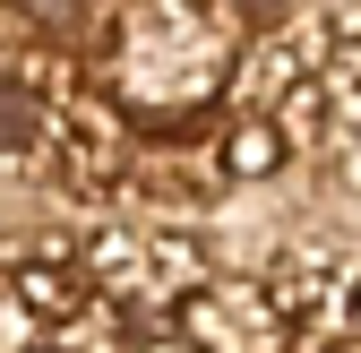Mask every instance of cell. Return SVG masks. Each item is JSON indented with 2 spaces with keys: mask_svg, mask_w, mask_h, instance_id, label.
<instances>
[{
  "mask_svg": "<svg viewBox=\"0 0 361 353\" xmlns=\"http://www.w3.org/2000/svg\"><path fill=\"white\" fill-rule=\"evenodd\" d=\"M172 336H190L198 353H276L284 345V319H276V301H267V285L250 268H215L198 293H180L172 301Z\"/></svg>",
  "mask_w": 361,
  "mask_h": 353,
  "instance_id": "cell-1",
  "label": "cell"
},
{
  "mask_svg": "<svg viewBox=\"0 0 361 353\" xmlns=\"http://www.w3.org/2000/svg\"><path fill=\"white\" fill-rule=\"evenodd\" d=\"M207 276H215L207 241L172 233V225H147V285H138V301H180V293H198Z\"/></svg>",
  "mask_w": 361,
  "mask_h": 353,
  "instance_id": "cell-2",
  "label": "cell"
},
{
  "mask_svg": "<svg viewBox=\"0 0 361 353\" xmlns=\"http://www.w3.org/2000/svg\"><path fill=\"white\" fill-rule=\"evenodd\" d=\"M293 155L276 138V121H258V112H224V138H215V172L224 181H276Z\"/></svg>",
  "mask_w": 361,
  "mask_h": 353,
  "instance_id": "cell-3",
  "label": "cell"
},
{
  "mask_svg": "<svg viewBox=\"0 0 361 353\" xmlns=\"http://www.w3.org/2000/svg\"><path fill=\"white\" fill-rule=\"evenodd\" d=\"M319 95H327V121H336V147L361 138V43H336L319 61Z\"/></svg>",
  "mask_w": 361,
  "mask_h": 353,
  "instance_id": "cell-4",
  "label": "cell"
},
{
  "mask_svg": "<svg viewBox=\"0 0 361 353\" xmlns=\"http://www.w3.org/2000/svg\"><path fill=\"white\" fill-rule=\"evenodd\" d=\"M35 345H43V319L26 311L9 285H0V353H35Z\"/></svg>",
  "mask_w": 361,
  "mask_h": 353,
  "instance_id": "cell-5",
  "label": "cell"
},
{
  "mask_svg": "<svg viewBox=\"0 0 361 353\" xmlns=\"http://www.w3.org/2000/svg\"><path fill=\"white\" fill-rule=\"evenodd\" d=\"M336 336L361 345V258H353V268H336Z\"/></svg>",
  "mask_w": 361,
  "mask_h": 353,
  "instance_id": "cell-6",
  "label": "cell"
},
{
  "mask_svg": "<svg viewBox=\"0 0 361 353\" xmlns=\"http://www.w3.org/2000/svg\"><path fill=\"white\" fill-rule=\"evenodd\" d=\"M138 353H198V345H190V336H147Z\"/></svg>",
  "mask_w": 361,
  "mask_h": 353,
  "instance_id": "cell-7",
  "label": "cell"
}]
</instances>
